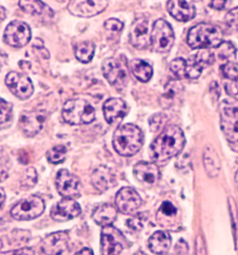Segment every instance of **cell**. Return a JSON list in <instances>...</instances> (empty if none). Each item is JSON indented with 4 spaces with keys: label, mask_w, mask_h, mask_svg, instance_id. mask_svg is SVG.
Wrapping results in <instances>:
<instances>
[{
    "label": "cell",
    "mask_w": 238,
    "mask_h": 255,
    "mask_svg": "<svg viewBox=\"0 0 238 255\" xmlns=\"http://www.w3.org/2000/svg\"><path fill=\"white\" fill-rule=\"evenodd\" d=\"M225 89L227 93L230 96H236L238 94V80H229L225 83Z\"/></svg>",
    "instance_id": "obj_43"
},
{
    "label": "cell",
    "mask_w": 238,
    "mask_h": 255,
    "mask_svg": "<svg viewBox=\"0 0 238 255\" xmlns=\"http://www.w3.org/2000/svg\"><path fill=\"white\" fill-rule=\"evenodd\" d=\"M19 6L26 13L32 15H41L48 7L41 1H19Z\"/></svg>",
    "instance_id": "obj_31"
},
{
    "label": "cell",
    "mask_w": 238,
    "mask_h": 255,
    "mask_svg": "<svg viewBox=\"0 0 238 255\" xmlns=\"http://www.w3.org/2000/svg\"><path fill=\"white\" fill-rule=\"evenodd\" d=\"M174 41V32L171 24L163 19L155 21L150 32V44L154 51L167 53L172 48Z\"/></svg>",
    "instance_id": "obj_6"
},
{
    "label": "cell",
    "mask_w": 238,
    "mask_h": 255,
    "mask_svg": "<svg viewBox=\"0 0 238 255\" xmlns=\"http://www.w3.org/2000/svg\"><path fill=\"white\" fill-rule=\"evenodd\" d=\"M108 6V1L106 0L96 1H82L75 0L68 4L70 13L75 16L91 17L102 13Z\"/></svg>",
    "instance_id": "obj_15"
},
{
    "label": "cell",
    "mask_w": 238,
    "mask_h": 255,
    "mask_svg": "<svg viewBox=\"0 0 238 255\" xmlns=\"http://www.w3.org/2000/svg\"><path fill=\"white\" fill-rule=\"evenodd\" d=\"M0 255H36L34 251L29 248H24L15 250V251H7V252L1 253Z\"/></svg>",
    "instance_id": "obj_44"
},
{
    "label": "cell",
    "mask_w": 238,
    "mask_h": 255,
    "mask_svg": "<svg viewBox=\"0 0 238 255\" xmlns=\"http://www.w3.org/2000/svg\"><path fill=\"white\" fill-rule=\"evenodd\" d=\"M196 251H197V255H206L204 240L201 236H198L196 240Z\"/></svg>",
    "instance_id": "obj_45"
},
{
    "label": "cell",
    "mask_w": 238,
    "mask_h": 255,
    "mask_svg": "<svg viewBox=\"0 0 238 255\" xmlns=\"http://www.w3.org/2000/svg\"><path fill=\"white\" fill-rule=\"evenodd\" d=\"M183 85L178 80H171L164 87V93L160 99L161 107L164 109L174 106L183 92Z\"/></svg>",
    "instance_id": "obj_25"
},
{
    "label": "cell",
    "mask_w": 238,
    "mask_h": 255,
    "mask_svg": "<svg viewBox=\"0 0 238 255\" xmlns=\"http://www.w3.org/2000/svg\"><path fill=\"white\" fill-rule=\"evenodd\" d=\"M167 117L164 113L154 114L149 119V127L151 132H157L167 123Z\"/></svg>",
    "instance_id": "obj_35"
},
{
    "label": "cell",
    "mask_w": 238,
    "mask_h": 255,
    "mask_svg": "<svg viewBox=\"0 0 238 255\" xmlns=\"http://www.w3.org/2000/svg\"><path fill=\"white\" fill-rule=\"evenodd\" d=\"M177 214V209L172 203L169 202H164L159 209L157 216L161 218H172Z\"/></svg>",
    "instance_id": "obj_38"
},
{
    "label": "cell",
    "mask_w": 238,
    "mask_h": 255,
    "mask_svg": "<svg viewBox=\"0 0 238 255\" xmlns=\"http://www.w3.org/2000/svg\"><path fill=\"white\" fill-rule=\"evenodd\" d=\"M133 173L137 181L145 186H152L160 179L158 166L153 162H139L134 165Z\"/></svg>",
    "instance_id": "obj_20"
},
{
    "label": "cell",
    "mask_w": 238,
    "mask_h": 255,
    "mask_svg": "<svg viewBox=\"0 0 238 255\" xmlns=\"http://www.w3.org/2000/svg\"><path fill=\"white\" fill-rule=\"evenodd\" d=\"M46 116L41 111H24L19 118L18 127L22 133L31 137L37 134L44 127Z\"/></svg>",
    "instance_id": "obj_14"
},
{
    "label": "cell",
    "mask_w": 238,
    "mask_h": 255,
    "mask_svg": "<svg viewBox=\"0 0 238 255\" xmlns=\"http://www.w3.org/2000/svg\"><path fill=\"white\" fill-rule=\"evenodd\" d=\"M95 51L96 45L92 41L81 42L78 43L75 47V57L84 64H87L92 60Z\"/></svg>",
    "instance_id": "obj_29"
},
{
    "label": "cell",
    "mask_w": 238,
    "mask_h": 255,
    "mask_svg": "<svg viewBox=\"0 0 238 255\" xmlns=\"http://www.w3.org/2000/svg\"><path fill=\"white\" fill-rule=\"evenodd\" d=\"M204 163L206 173L210 177H215L220 171V162L216 152L207 148L204 153Z\"/></svg>",
    "instance_id": "obj_28"
},
{
    "label": "cell",
    "mask_w": 238,
    "mask_h": 255,
    "mask_svg": "<svg viewBox=\"0 0 238 255\" xmlns=\"http://www.w3.org/2000/svg\"><path fill=\"white\" fill-rule=\"evenodd\" d=\"M37 181V173L34 168H29L26 170L22 180V185L27 188H32Z\"/></svg>",
    "instance_id": "obj_39"
},
{
    "label": "cell",
    "mask_w": 238,
    "mask_h": 255,
    "mask_svg": "<svg viewBox=\"0 0 238 255\" xmlns=\"http://www.w3.org/2000/svg\"><path fill=\"white\" fill-rule=\"evenodd\" d=\"M92 182L96 190L105 192L116 186L117 178L111 169L101 165L93 172Z\"/></svg>",
    "instance_id": "obj_23"
},
{
    "label": "cell",
    "mask_w": 238,
    "mask_h": 255,
    "mask_svg": "<svg viewBox=\"0 0 238 255\" xmlns=\"http://www.w3.org/2000/svg\"><path fill=\"white\" fill-rule=\"evenodd\" d=\"M185 141V134L180 127L168 126L150 145V157L155 161H166L183 151Z\"/></svg>",
    "instance_id": "obj_1"
},
{
    "label": "cell",
    "mask_w": 238,
    "mask_h": 255,
    "mask_svg": "<svg viewBox=\"0 0 238 255\" xmlns=\"http://www.w3.org/2000/svg\"><path fill=\"white\" fill-rule=\"evenodd\" d=\"M115 203L120 212L128 215L132 214L141 207L142 200L135 190L125 187L119 190L115 198Z\"/></svg>",
    "instance_id": "obj_16"
},
{
    "label": "cell",
    "mask_w": 238,
    "mask_h": 255,
    "mask_svg": "<svg viewBox=\"0 0 238 255\" xmlns=\"http://www.w3.org/2000/svg\"><path fill=\"white\" fill-rule=\"evenodd\" d=\"M1 247H2V243L0 241V249H1Z\"/></svg>",
    "instance_id": "obj_50"
},
{
    "label": "cell",
    "mask_w": 238,
    "mask_h": 255,
    "mask_svg": "<svg viewBox=\"0 0 238 255\" xmlns=\"http://www.w3.org/2000/svg\"><path fill=\"white\" fill-rule=\"evenodd\" d=\"M75 255H94V253L92 250L85 248V249H82L81 251H79Z\"/></svg>",
    "instance_id": "obj_47"
},
{
    "label": "cell",
    "mask_w": 238,
    "mask_h": 255,
    "mask_svg": "<svg viewBox=\"0 0 238 255\" xmlns=\"http://www.w3.org/2000/svg\"><path fill=\"white\" fill-rule=\"evenodd\" d=\"M167 8L171 16L181 22L192 20L195 17L197 11L193 3L179 0L167 1Z\"/></svg>",
    "instance_id": "obj_22"
},
{
    "label": "cell",
    "mask_w": 238,
    "mask_h": 255,
    "mask_svg": "<svg viewBox=\"0 0 238 255\" xmlns=\"http://www.w3.org/2000/svg\"><path fill=\"white\" fill-rule=\"evenodd\" d=\"M222 74L229 80H238V67L234 62H227L222 66Z\"/></svg>",
    "instance_id": "obj_37"
},
{
    "label": "cell",
    "mask_w": 238,
    "mask_h": 255,
    "mask_svg": "<svg viewBox=\"0 0 238 255\" xmlns=\"http://www.w3.org/2000/svg\"><path fill=\"white\" fill-rule=\"evenodd\" d=\"M5 200H6V193L3 188L0 187V208L4 203Z\"/></svg>",
    "instance_id": "obj_48"
},
{
    "label": "cell",
    "mask_w": 238,
    "mask_h": 255,
    "mask_svg": "<svg viewBox=\"0 0 238 255\" xmlns=\"http://www.w3.org/2000/svg\"><path fill=\"white\" fill-rule=\"evenodd\" d=\"M126 239L123 235L112 226L103 228L101 234L102 255H119L125 248Z\"/></svg>",
    "instance_id": "obj_10"
},
{
    "label": "cell",
    "mask_w": 238,
    "mask_h": 255,
    "mask_svg": "<svg viewBox=\"0 0 238 255\" xmlns=\"http://www.w3.org/2000/svg\"><path fill=\"white\" fill-rule=\"evenodd\" d=\"M171 237L167 232H155L148 239V249L155 255H164L170 249Z\"/></svg>",
    "instance_id": "obj_26"
},
{
    "label": "cell",
    "mask_w": 238,
    "mask_h": 255,
    "mask_svg": "<svg viewBox=\"0 0 238 255\" xmlns=\"http://www.w3.org/2000/svg\"><path fill=\"white\" fill-rule=\"evenodd\" d=\"M220 46L222 47V49L220 52V57L222 59H229L236 55V48L234 45L230 42H226L222 43Z\"/></svg>",
    "instance_id": "obj_42"
},
{
    "label": "cell",
    "mask_w": 238,
    "mask_h": 255,
    "mask_svg": "<svg viewBox=\"0 0 238 255\" xmlns=\"http://www.w3.org/2000/svg\"><path fill=\"white\" fill-rule=\"evenodd\" d=\"M225 22L227 26L238 32V6L229 10L226 15Z\"/></svg>",
    "instance_id": "obj_40"
},
{
    "label": "cell",
    "mask_w": 238,
    "mask_h": 255,
    "mask_svg": "<svg viewBox=\"0 0 238 255\" xmlns=\"http://www.w3.org/2000/svg\"><path fill=\"white\" fill-rule=\"evenodd\" d=\"M105 28L107 31L112 33H119L123 29L124 24L117 18H110L105 22Z\"/></svg>",
    "instance_id": "obj_41"
},
{
    "label": "cell",
    "mask_w": 238,
    "mask_h": 255,
    "mask_svg": "<svg viewBox=\"0 0 238 255\" xmlns=\"http://www.w3.org/2000/svg\"><path fill=\"white\" fill-rule=\"evenodd\" d=\"M148 218H149L148 213H139L127 221V225L129 229L134 231H140L142 230L145 224L148 222Z\"/></svg>",
    "instance_id": "obj_33"
},
{
    "label": "cell",
    "mask_w": 238,
    "mask_h": 255,
    "mask_svg": "<svg viewBox=\"0 0 238 255\" xmlns=\"http://www.w3.org/2000/svg\"><path fill=\"white\" fill-rule=\"evenodd\" d=\"M169 69L178 78L185 77V59L176 58L171 61Z\"/></svg>",
    "instance_id": "obj_36"
},
{
    "label": "cell",
    "mask_w": 238,
    "mask_h": 255,
    "mask_svg": "<svg viewBox=\"0 0 238 255\" xmlns=\"http://www.w3.org/2000/svg\"><path fill=\"white\" fill-rule=\"evenodd\" d=\"M31 31L27 23L14 20L7 25L3 33L5 43L13 48H22L30 41Z\"/></svg>",
    "instance_id": "obj_9"
},
{
    "label": "cell",
    "mask_w": 238,
    "mask_h": 255,
    "mask_svg": "<svg viewBox=\"0 0 238 255\" xmlns=\"http://www.w3.org/2000/svg\"><path fill=\"white\" fill-rule=\"evenodd\" d=\"M69 235L67 232H54L41 243V251L45 255H61L68 249Z\"/></svg>",
    "instance_id": "obj_19"
},
{
    "label": "cell",
    "mask_w": 238,
    "mask_h": 255,
    "mask_svg": "<svg viewBox=\"0 0 238 255\" xmlns=\"http://www.w3.org/2000/svg\"><path fill=\"white\" fill-rule=\"evenodd\" d=\"M67 149L64 145H57L54 146L47 153V158L48 161L52 164H60L64 161L66 159Z\"/></svg>",
    "instance_id": "obj_32"
},
{
    "label": "cell",
    "mask_w": 238,
    "mask_h": 255,
    "mask_svg": "<svg viewBox=\"0 0 238 255\" xmlns=\"http://www.w3.org/2000/svg\"><path fill=\"white\" fill-rule=\"evenodd\" d=\"M63 119L71 125H89L96 119L95 109L84 99H72L64 104Z\"/></svg>",
    "instance_id": "obj_4"
},
{
    "label": "cell",
    "mask_w": 238,
    "mask_h": 255,
    "mask_svg": "<svg viewBox=\"0 0 238 255\" xmlns=\"http://www.w3.org/2000/svg\"><path fill=\"white\" fill-rule=\"evenodd\" d=\"M223 31L214 24L199 23L191 28L187 34V42L192 49L219 48L223 43Z\"/></svg>",
    "instance_id": "obj_3"
},
{
    "label": "cell",
    "mask_w": 238,
    "mask_h": 255,
    "mask_svg": "<svg viewBox=\"0 0 238 255\" xmlns=\"http://www.w3.org/2000/svg\"><path fill=\"white\" fill-rule=\"evenodd\" d=\"M220 126L227 140L238 141V100L227 99L220 106Z\"/></svg>",
    "instance_id": "obj_5"
},
{
    "label": "cell",
    "mask_w": 238,
    "mask_h": 255,
    "mask_svg": "<svg viewBox=\"0 0 238 255\" xmlns=\"http://www.w3.org/2000/svg\"><path fill=\"white\" fill-rule=\"evenodd\" d=\"M129 69L136 79L143 83L149 81L153 76V68L142 59H132L129 63Z\"/></svg>",
    "instance_id": "obj_27"
},
{
    "label": "cell",
    "mask_w": 238,
    "mask_h": 255,
    "mask_svg": "<svg viewBox=\"0 0 238 255\" xmlns=\"http://www.w3.org/2000/svg\"><path fill=\"white\" fill-rule=\"evenodd\" d=\"M227 3H228V1L217 0V1H211V6L215 9L222 10L225 8Z\"/></svg>",
    "instance_id": "obj_46"
},
{
    "label": "cell",
    "mask_w": 238,
    "mask_h": 255,
    "mask_svg": "<svg viewBox=\"0 0 238 255\" xmlns=\"http://www.w3.org/2000/svg\"><path fill=\"white\" fill-rule=\"evenodd\" d=\"M45 209V202L41 197L31 195L17 202L10 211L12 218L16 221H31L39 217Z\"/></svg>",
    "instance_id": "obj_8"
},
{
    "label": "cell",
    "mask_w": 238,
    "mask_h": 255,
    "mask_svg": "<svg viewBox=\"0 0 238 255\" xmlns=\"http://www.w3.org/2000/svg\"><path fill=\"white\" fill-rule=\"evenodd\" d=\"M229 210L232 217L233 230H234V239L236 249H238V211L235 201L232 198L229 200Z\"/></svg>",
    "instance_id": "obj_34"
},
{
    "label": "cell",
    "mask_w": 238,
    "mask_h": 255,
    "mask_svg": "<svg viewBox=\"0 0 238 255\" xmlns=\"http://www.w3.org/2000/svg\"><path fill=\"white\" fill-rule=\"evenodd\" d=\"M215 60L213 52L208 50H201L185 60V78L197 79L208 66L213 65Z\"/></svg>",
    "instance_id": "obj_12"
},
{
    "label": "cell",
    "mask_w": 238,
    "mask_h": 255,
    "mask_svg": "<svg viewBox=\"0 0 238 255\" xmlns=\"http://www.w3.org/2000/svg\"><path fill=\"white\" fill-rule=\"evenodd\" d=\"M5 83L10 92L21 100L29 99L34 93V85L30 78L20 73H8Z\"/></svg>",
    "instance_id": "obj_11"
},
{
    "label": "cell",
    "mask_w": 238,
    "mask_h": 255,
    "mask_svg": "<svg viewBox=\"0 0 238 255\" xmlns=\"http://www.w3.org/2000/svg\"><path fill=\"white\" fill-rule=\"evenodd\" d=\"M103 115L110 125L125 118L127 113V106L125 101L119 98H111L104 103Z\"/></svg>",
    "instance_id": "obj_21"
},
{
    "label": "cell",
    "mask_w": 238,
    "mask_h": 255,
    "mask_svg": "<svg viewBox=\"0 0 238 255\" xmlns=\"http://www.w3.org/2000/svg\"><path fill=\"white\" fill-rule=\"evenodd\" d=\"M129 42L134 48L144 49L150 45L149 22L144 17H139L133 22L129 29Z\"/></svg>",
    "instance_id": "obj_17"
},
{
    "label": "cell",
    "mask_w": 238,
    "mask_h": 255,
    "mask_svg": "<svg viewBox=\"0 0 238 255\" xmlns=\"http://www.w3.org/2000/svg\"><path fill=\"white\" fill-rule=\"evenodd\" d=\"M92 218L96 224L103 227V228L112 226L116 221L117 210L112 204H100L93 212Z\"/></svg>",
    "instance_id": "obj_24"
},
{
    "label": "cell",
    "mask_w": 238,
    "mask_h": 255,
    "mask_svg": "<svg viewBox=\"0 0 238 255\" xmlns=\"http://www.w3.org/2000/svg\"><path fill=\"white\" fill-rule=\"evenodd\" d=\"M235 180H236V186H237L238 188V170L237 171V172H236V174Z\"/></svg>",
    "instance_id": "obj_49"
},
{
    "label": "cell",
    "mask_w": 238,
    "mask_h": 255,
    "mask_svg": "<svg viewBox=\"0 0 238 255\" xmlns=\"http://www.w3.org/2000/svg\"><path fill=\"white\" fill-rule=\"evenodd\" d=\"M13 106L0 98V128L9 127L13 122Z\"/></svg>",
    "instance_id": "obj_30"
},
{
    "label": "cell",
    "mask_w": 238,
    "mask_h": 255,
    "mask_svg": "<svg viewBox=\"0 0 238 255\" xmlns=\"http://www.w3.org/2000/svg\"><path fill=\"white\" fill-rule=\"evenodd\" d=\"M81 211V207L76 201L64 198L52 207L50 216L54 221L65 222L78 217Z\"/></svg>",
    "instance_id": "obj_18"
},
{
    "label": "cell",
    "mask_w": 238,
    "mask_h": 255,
    "mask_svg": "<svg viewBox=\"0 0 238 255\" xmlns=\"http://www.w3.org/2000/svg\"><path fill=\"white\" fill-rule=\"evenodd\" d=\"M57 191L64 198L73 199L78 197L81 191L80 179L74 174L62 169L57 172L55 179Z\"/></svg>",
    "instance_id": "obj_13"
},
{
    "label": "cell",
    "mask_w": 238,
    "mask_h": 255,
    "mask_svg": "<svg viewBox=\"0 0 238 255\" xmlns=\"http://www.w3.org/2000/svg\"><path fill=\"white\" fill-rule=\"evenodd\" d=\"M144 137L139 127L132 124L120 126L113 134V146L122 156H132L142 147Z\"/></svg>",
    "instance_id": "obj_2"
},
{
    "label": "cell",
    "mask_w": 238,
    "mask_h": 255,
    "mask_svg": "<svg viewBox=\"0 0 238 255\" xmlns=\"http://www.w3.org/2000/svg\"><path fill=\"white\" fill-rule=\"evenodd\" d=\"M103 76L118 90L127 87L129 80V70L122 61L110 57L106 59L102 64Z\"/></svg>",
    "instance_id": "obj_7"
}]
</instances>
